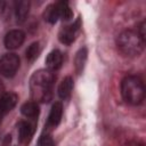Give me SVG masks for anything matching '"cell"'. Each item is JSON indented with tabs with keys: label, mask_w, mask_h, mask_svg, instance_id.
<instances>
[{
	"label": "cell",
	"mask_w": 146,
	"mask_h": 146,
	"mask_svg": "<svg viewBox=\"0 0 146 146\" xmlns=\"http://www.w3.org/2000/svg\"><path fill=\"white\" fill-rule=\"evenodd\" d=\"M55 82V74L49 70H40L35 72L30 80L32 96L36 100L49 102L51 98V88Z\"/></svg>",
	"instance_id": "obj_1"
},
{
	"label": "cell",
	"mask_w": 146,
	"mask_h": 146,
	"mask_svg": "<svg viewBox=\"0 0 146 146\" xmlns=\"http://www.w3.org/2000/svg\"><path fill=\"white\" fill-rule=\"evenodd\" d=\"M116 46L122 55L128 57H135L139 56L143 52L145 40L136 31L127 30L117 35Z\"/></svg>",
	"instance_id": "obj_2"
},
{
	"label": "cell",
	"mask_w": 146,
	"mask_h": 146,
	"mask_svg": "<svg viewBox=\"0 0 146 146\" xmlns=\"http://www.w3.org/2000/svg\"><path fill=\"white\" fill-rule=\"evenodd\" d=\"M121 94L128 104L139 105L145 98L144 82L136 75L125 76L121 82Z\"/></svg>",
	"instance_id": "obj_3"
},
{
	"label": "cell",
	"mask_w": 146,
	"mask_h": 146,
	"mask_svg": "<svg viewBox=\"0 0 146 146\" xmlns=\"http://www.w3.org/2000/svg\"><path fill=\"white\" fill-rule=\"evenodd\" d=\"M19 57L16 54L9 52L0 58V74L6 78H13L19 68Z\"/></svg>",
	"instance_id": "obj_4"
},
{
	"label": "cell",
	"mask_w": 146,
	"mask_h": 146,
	"mask_svg": "<svg viewBox=\"0 0 146 146\" xmlns=\"http://www.w3.org/2000/svg\"><path fill=\"white\" fill-rule=\"evenodd\" d=\"M25 33L22 30H11L5 36V46L7 49H17L23 44Z\"/></svg>",
	"instance_id": "obj_5"
},
{
	"label": "cell",
	"mask_w": 146,
	"mask_h": 146,
	"mask_svg": "<svg viewBox=\"0 0 146 146\" xmlns=\"http://www.w3.org/2000/svg\"><path fill=\"white\" fill-rule=\"evenodd\" d=\"M17 103V95L14 92H3L0 96V108L3 114L11 111Z\"/></svg>",
	"instance_id": "obj_6"
},
{
	"label": "cell",
	"mask_w": 146,
	"mask_h": 146,
	"mask_svg": "<svg viewBox=\"0 0 146 146\" xmlns=\"http://www.w3.org/2000/svg\"><path fill=\"white\" fill-rule=\"evenodd\" d=\"M78 29H79V21L75 24H72L70 26L64 27L59 33V41L62 43H65V44H71L75 39V34H76Z\"/></svg>",
	"instance_id": "obj_7"
},
{
	"label": "cell",
	"mask_w": 146,
	"mask_h": 146,
	"mask_svg": "<svg viewBox=\"0 0 146 146\" xmlns=\"http://www.w3.org/2000/svg\"><path fill=\"white\" fill-rule=\"evenodd\" d=\"M63 63V55L59 50H52L48 54L46 58V65L49 71H55L60 67Z\"/></svg>",
	"instance_id": "obj_8"
},
{
	"label": "cell",
	"mask_w": 146,
	"mask_h": 146,
	"mask_svg": "<svg viewBox=\"0 0 146 146\" xmlns=\"http://www.w3.org/2000/svg\"><path fill=\"white\" fill-rule=\"evenodd\" d=\"M30 11V1L27 0H21L15 3V15L18 23H23Z\"/></svg>",
	"instance_id": "obj_9"
},
{
	"label": "cell",
	"mask_w": 146,
	"mask_h": 146,
	"mask_svg": "<svg viewBox=\"0 0 146 146\" xmlns=\"http://www.w3.org/2000/svg\"><path fill=\"white\" fill-rule=\"evenodd\" d=\"M62 114H63V106L59 102H56L50 110L49 113V117H48V124L50 127H56L58 125V123L60 122L62 119Z\"/></svg>",
	"instance_id": "obj_10"
},
{
	"label": "cell",
	"mask_w": 146,
	"mask_h": 146,
	"mask_svg": "<svg viewBox=\"0 0 146 146\" xmlns=\"http://www.w3.org/2000/svg\"><path fill=\"white\" fill-rule=\"evenodd\" d=\"M33 135V127L29 122H21L18 125V137L22 143H27Z\"/></svg>",
	"instance_id": "obj_11"
},
{
	"label": "cell",
	"mask_w": 146,
	"mask_h": 146,
	"mask_svg": "<svg viewBox=\"0 0 146 146\" xmlns=\"http://www.w3.org/2000/svg\"><path fill=\"white\" fill-rule=\"evenodd\" d=\"M87 57H88V50L87 48H81L74 58V67H75V72L78 74H81V72L84 68L86 62H87Z\"/></svg>",
	"instance_id": "obj_12"
},
{
	"label": "cell",
	"mask_w": 146,
	"mask_h": 146,
	"mask_svg": "<svg viewBox=\"0 0 146 146\" xmlns=\"http://www.w3.org/2000/svg\"><path fill=\"white\" fill-rule=\"evenodd\" d=\"M73 89V79L71 76H66L58 87V96L62 99L68 98Z\"/></svg>",
	"instance_id": "obj_13"
},
{
	"label": "cell",
	"mask_w": 146,
	"mask_h": 146,
	"mask_svg": "<svg viewBox=\"0 0 146 146\" xmlns=\"http://www.w3.org/2000/svg\"><path fill=\"white\" fill-rule=\"evenodd\" d=\"M21 112L26 117L35 119L39 115V105L35 102H26L22 105Z\"/></svg>",
	"instance_id": "obj_14"
},
{
	"label": "cell",
	"mask_w": 146,
	"mask_h": 146,
	"mask_svg": "<svg viewBox=\"0 0 146 146\" xmlns=\"http://www.w3.org/2000/svg\"><path fill=\"white\" fill-rule=\"evenodd\" d=\"M44 17H46V19H47L49 23H51V24L56 23L57 19L60 18V17H59V10H58L57 3L51 5V6H49V7L47 8V10H46V13H44Z\"/></svg>",
	"instance_id": "obj_15"
},
{
	"label": "cell",
	"mask_w": 146,
	"mask_h": 146,
	"mask_svg": "<svg viewBox=\"0 0 146 146\" xmlns=\"http://www.w3.org/2000/svg\"><path fill=\"white\" fill-rule=\"evenodd\" d=\"M40 51H41V47H40V43H39L38 41L31 43V44L29 46V48L26 49V51H25V55H26L27 60L33 62V60L40 55Z\"/></svg>",
	"instance_id": "obj_16"
},
{
	"label": "cell",
	"mask_w": 146,
	"mask_h": 146,
	"mask_svg": "<svg viewBox=\"0 0 146 146\" xmlns=\"http://www.w3.org/2000/svg\"><path fill=\"white\" fill-rule=\"evenodd\" d=\"M57 6H58L59 17H60V18H63V19H65V21H68V19H71V18H72L73 13H72L71 8L68 7L67 2L62 1V2H58V3H57Z\"/></svg>",
	"instance_id": "obj_17"
},
{
	"label": "cell",
	"mask_w": 146,
	"mask_h": 146,
	"mask_svg": "<svg viewBox=\"0 0 146 146\" xmlns=\"http://www.w3.org/2000/svg\"><path fill=\"white\" fill-rule=\"evenodd\" d=\"M39 146H55L52 138L49 135H42L38 141Z\"/></svg>",
	"instance_id": "obj_18"
},
{
	"label": "cell",
	"mask_w": 146,
	"mask_h": 146,
	"mask_svg": "<svg viewBox=\"0 0 146 146\" xmlns=\"http://www.w3.org/2000/svg\"><path fill=\"white\" fill-rule=\"evenodd\" d=\"M123 146H143V145H141V144H139V143H136V141H130V143L124 144Z\"/></svg>",
	"instance_id": "obj_19"
},
{
	"label": "cell",
	"mask_w": 146,
	"mask_h": 146,
	"mask_svg": "<svg viewBox=\"0 0 146 146\" xmlns=\"http://www.w3.org/2000/svg\"><path fill=\"white\" fill-rule=\"evenodd\" d=\"M10 140H11V138H10V135L6 136V139H5V143H3V146H8V144L10 143Z\"/></svg>",
	"instance_id": "obj_20"
},
{
	"label": "cell",
	"mask_w": 146,
	"mask_h": 146,
	"mask_svg": "<svg viewBox=\"0 0 146 146\" xmlns=\"http://www.w3.org/2000/svg\"><path fill=\"white\" fill-rule=\"evenodd\" d=\"M3 94V86L1 84V82H0V96Z\"/></svg>",
	"instance_id": "obj_21"
},
{
	"label": "cell",
	"mask_w": 146,
	"mask_h": 146,
	"mask_svg": "<svg viewBox=\"0 0 146 146\" xmlns=\"http://www.w3.org/2000/svg\"><path fill=\"white\" fill-rule=\"evenodd\" d=\"M3 113H2V111H1V108H0V122H1V120H2V117H3Z\"/></svg>",
	"instance_id": "obj_22"
}]
</instances>
